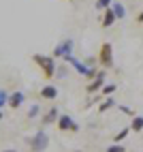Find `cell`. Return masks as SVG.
I'll use <instances>...</instances> for the list:
<instances>
[{
  "instance_id": "obj_14",
  "label": "cell",
  "mask_w": 143,
  "mask_h": 152,
  "mask_svg": "<svg viewBox=\"0 0 143 152\" xmlns=\"http://www.w3.org/2000/svg\"><path fill=\"white\" fill-rule=\"evenodd\" d=\"M128 135H130V126L122 129L120 133H115V135H113V144H122V141H124V139H126Z\"/></svg>"
},
{
  "instance_id": "obj_23",
  "label": "cell",
  "mask_w": 143,
  "mask_h": 152,
  "mask_svg": "<svg viewBox=\"0 0 143 152\" xmlns=\"http://www.w3.org/2000/svg\"><path fill=\"white\" fill-rule=\"evenodd\" d=\"M0 152H17V150H0Z\"/></svg>"
},
{
  "instance_id": "obj_20",
  "label": "cell",
  "mask_w": 143,
  "mask_h": 152,
  "mask_svg": "<svg viewBox=\"0 0 143 152\" xmlns=\"http://www.w3.org/2000/svg\"><path fill=\"white\" fill-rule=\"evenodd\" d=\"M58 77H66V64H58Z\"/></svg>"
},
{
  "instance_id": "obj_24",
  "label": "cell",
  "mask_w": 143,
  "mask_h": 152,
  "mask_svg": "<svg viewBox=\"0 0 143 152\" xmlns=\"http://www.w3.org/2000/svg\"><path fill=\"white\" fill-rule=\"evenodd\" d=\"M2 118H4V114H2V109H0V120H2Z\"/></svg>"
},
{
  "instance_id": "obj_11",
  "label": "cell",
  "mask_w": 143,
  "mask_h": 152,
  "mask_svg": "<svg viewBox=\"0 0 143 152\" xmlns=\"http://www.w3.org/2000/svg\"><path fill=\"white\" fill-rule=\"evenodd\" d=\"M111 107H115V99L113 96H107V99H103L98 103V114H105V111H109Z\"/></svg>"
},
{
  "instance_id": "obj_13",
  "label": "cell",
  "mask_w": 143,
  "mask_h": 152,
  "mask_svg": "<svg viewBox=\"0 0 143 152\" xmlns=\"http://www.w3.org/2000/svg\"><path fill=\"white\" fill-rule=\"evenodd\" d=\"M111 11L115 13V17H118V19L126 17V9H124V4H122V2H113V4H111Z\"/></svg>"
},
{
  "instance_id": "obj_6",
  "label": "cell",
  "mask_w": 143,
  "mask_h": 152,
  "mask_svg": "<svg viewBox=\"0 0 143 152\" xmlns=\"http://www.w3.org/2000/svg\"><path fill=\"white\" fill-rule=\"evenodd\" d=\"M105 77H107L105 69H100L98 73H96V77L92 79V84H88V86H86V90H88L90 94H96V92H100V90H103V86H105Z\"/></svg>"
},
{
  "instance_id": "obj_3",
  "label": "cell",
  "mask_w": 143,
  "mask_h": 152,
  "mask_svg": "<svg viewBox=\"0 0 143 152\" xmlns=\"http://www.w3.org/2000/svg\"><path fill=\"white\" fill-rule=\"evenodd\" d=\"M98 64L103 69H111V66H113V45H111V43H103V45H100Z\"/></svg>"
},
{
  "instance_id": "obj_25",
  "label": "cell",
  "mask_w": 143,
  "mask_h": 152,
  "mask_svg": "<svg viewBox=\"0 0 143 152\" xmlns=\"http://www.w3.org/2000/svg\"><path fill=\"white\" fill-rule=\"evenodd\" d=\"M73 152H83V150H73Z\"/></svg>"
},
{
  "instance_id": "obj_22",
  "label": "cell",
  "mask_w": 143,
  "mask_h": 152,
  "mask_svg": "<svg viewBox=\"0 0 143 152\" xmlns=\"http://www.w3.org/2000/svg\"><path fill=\"white\" fill-rule=\"evenodd\" d=\"M137 24H143V11H139V15H137Z\"/></svg>"
},
{
  "instance_id": "obj_4",
  "label": "cell",
  "mask_w": 143,
  "mask_h": 152,
  "mask_svg": "<svg viewBox=\"0 0 143 152\" xmlns=\"http://www.w3.org/2000/svg\"><path fill=\"white\" fill-rule=\"evenodd\" d=\"M58 129L62 131V133H77V131H79V124L73 120V116L62 114V116L58 118Z\"/></svg>"
},
{
  "instance_id": "obj_12",
  "label": "cell",
  "mask_w": 143,
  "mask_h": 152,
  "mask_svg": "<svg viewBox=\"0 0 143 152\" xmlns=\"http://www.w3.org/2000/svg\"><path fill=\"white\" fill-rule=\"evenodd\" d=\"M130 131H135V133H141V131H143V116H132Z\"/></svg>"
},
{
  "instance_id": "obj_2",
  "label": "cell",
  "mask_w": 143,
  "mask_h": 152,
  "mask_svg": "<svg viewBox=\"0 0 143 152\" xmlns=\"http://www.w3.org/2000/svg\"><path fill=\"white\" fill-rule=\"evenodd\" d=\"M47 148H49V135L41 129V131H36V133L30 137V150L32 152H45Z\"/></svg>"
},
{
  "instance_id": "obj_10",
  "label": "cell",
  "mask_w": 143,
  "mask_h": 152,
  "mask_svg": "<svg viewBox=\"0 0 143 152\" xmlns=\"http://www.w3.org/2000/svg\"><path fill=\"white\" fill-rule=\"evenodd\" d=\"M56 96H58V88H56V86L47 84V86H43V88H41V99L52 101V99H56Z\"/></svg>"
},
{
  "instance_id": "obj_19",
  "label": "cell",
  "mask_w": 143,
  "mask_h": 152,
  "mask_svg": "<svg viewBox=\"0 0 143 152\" xmlns=\"http://www.w3.org/2000/svg\"><path fill=\"white\" fill-rule=\"evenodd\" d=\"M107 152H126V148L122 146V144H111V146L107 148Z\"/></svg>"
},
{
  "instance_id": "obj_8",
  "label": "cell",
  "mask_w": 143,
  "mask_h": 152,
  "mask_svg": "<svg viewBox=\"0 0 143 152\" xmlns=\"http://www.w3.org/2000/svg\"><path fill=\"white\" fill-rule=\"evenodd\" d=\"M24 101H26L24 92H19V90H17V92H11V94H9V107H11V109H19L24 105Z\"/></svg>"
},
{
  "instance_id": "obj_17",
  "label": "cell",
  "mask_w": 143,
  "mask_h": 152,
  "mask_svg": "<svg viewBox=\"0 0 143 152\" xmlns=\"http://www.w3.org/2000/svg\"><path fill=\"white\" fill-rule=\"evenodd\" d=\"M38 111H41V107H38L36 103H32V105H30V109H28V118H30V120L38 118Z\"/></svg>"
},
{
  "instance_id": "obj_9",
  "label": "cell",
  "mask_w": 143,
  "mask_h": 152,
  "mask_svg": "<svg viewBox=\"0 0 143 152\" xmlns=\"http://www.w3.org/2000/svg\"><path fill=\"white\" fill-rule=\"evenodd\" d=\"M115 13L113 11H111V9H107V11H103V19H100V26H103V28H111V26H113L115 24Z\"/></svg>"
},
{
  "instance_id": "obj_21",
  "label": "cell",
  "mask_w": 143,
  "mask_h": 152,
  "mask_svg": "<svg viewBox=\"0 0 143 152\" xmlns=\"http://www.w3.org/2000/svg\"><path fill=\"white\" fill-rule=\"evenodd\" d=\"M118 109H120V111H124V114H128V116H137L135 111H130V109H128L126 105H118Z\"/></svg>"
},
{
  "instance_id": "obj_5",
  "label": "cell",
  "mask_w": 143,
  "mask_h": 152,
  "mask_svg": "<svg viewBox=\"0 0 143 152\" xmlns=\"http://www.w3.org/2000/svg\"><path fill=\"white\" fill-rule=\"evenodd\" d=\"M68 56H73V41L70 39H66V41H60L54 49V58H68Z\"/></svg>"
},
{
  "instance_id": "obj_7",
  "label": "cell",
  "mask_w": 143,
  "mask_h": 152,
  "mask_svg": "<svg viewBox=\"0 0 143 152\" xmlns=\"http://www.w3.org/2000/svg\"><path fill=\"white\" fill-rule=\"evenodd\" d=\"M58 118H60V111L58 107H49L47 114L41 118V122H43V126H49V124H58Z\"/></svg>"
},
{
  "instance_id": "obj_16",
  "label": "cell",
  "mask_w": 143,
  "mask_h": 152,
  "mask_svg": "<svg viewBox=\"0 0 143 152\" xmlns=\"http://www.w3.org/2000/svg\"><path fill=\"white\" fill-rule=\"evenodd\" d=\"M111 4H113V0H96V11H107V9H111Z\"/></svg>"
},
{
  "instance_id": "obj_1",
  "label": "cell",
  "mask_w": 143,
  "mask_h": 152,
  "mask_svg": "<svg viewBox=\"0 0 143 152\" xmlns=\"http://www.w3.org/2000/svg\"><path fill=\"white\" fill-rule=\"evenodd\" d=\"M32 60L36 62V66L43 71V77L47 79V82H52V79L56 77L58 73V64H56V58L54 56H45V54H34Z\"/></svg>"
},
{
  "instance_id": "obj_18",
  "label": "cell",
  "mask_w": 143,
  "mask_h": 152,
  "mask_svg": "<svg viewBox=\"0 0 143 152\" xmlns=\"http://www.w3.org/2000/svg\"><path fill=\"white\" fill-rule=\"evenodd\" d=\"M4 105H9V92L7 90H0V109H2Z\"/></svg>"
},
{
  "instance_id": "obj_15",
  "label": "cell",
  "mask_w": 143,
  "mask_h": 152,
  "mask_svg": "<svg viewBox=\"0 0 143 152\" xmlns=\"http://www.w3.org/2000/svg\"><path fill=\"white\" fill-rule=\"evenodd\" d=\"M118 90V84H105L103 86V90H100V94H103V99H107V96H111Z\"/></svg>"
}]
</instances>
